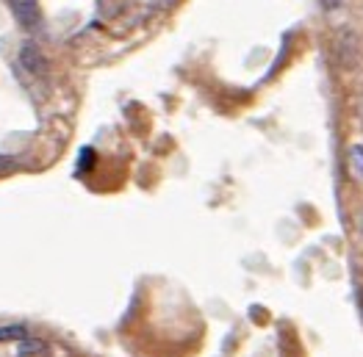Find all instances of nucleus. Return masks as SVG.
Returning <instances> with one entry per match:
<instances>
[{"mask_svg": "<svg viewBox=\"0 0 363 357\" xmlns=\"http://www.w3.org/2000/svg\"><path fill=\"white\" fill-rule=\"evenodd\" d=\"M20 64L28 69L30 75H39V78H45V72H48L45 56H42L33 45H26V47H23V53H20Z\"/></svg>", "mask_w": 363, "mask_h": 357, "instance_id": "f03ea898", "label": "nucleus"}, {"mask_svg": "<svg viewBox=\"0 0 363 357\" xmlns=\"http://www.w3.org/2000/svg\"><path fill=\"white\" fill-rule=\"evenodd\" d=\"M23 338H28V327H23V324L0 327V344H3V341H23Z\"/></svg>", "mask_w": 363, "mask_h": 357, "instance_id": "423d86ee", "label": "nucleus"}, {"mask_svg": "<svg viewBox=\"0 0 363 357\" xmlns=\"http://www.w3.org/2000/svg\"><path fill=\"white\" fill-rule=\"evenodd\" d=\"M50 346L45 341H33V338H23L17 341V357H36V355H48Z\"/></svg>", "mask_w": 363, "mask_h": 357, "instance_id": "7ed1b4c3", "label": "nucleus"}, {"mask_svg": "<svg viewBox=\"0 0 363 357\" xmlns=\"http://www.w3.org/2000/svg\"><path fill=\"white\" fill-rule=\"evenodd\" d=\"M152 6L155 8H169V6H175V0H152Z\"/></svg>", "mask_w": 363, "mask_h": 357, "instance_id": "6e6552de", "label": "nucleus"}, {"mask_svg": "<svg viewBox=\"0 0 363 357\" xmlns=\"http://www.w3.org/2000/svg\"><path fill=\"white\" fill-rule=\"evenodd\" d=\"M122 6H125V0H97V17L111 20V17L120 14Z\"/></svg>", "mask_w": 363, "mask_h": 357, "instance_id": "39448f33", "label": "nucleus"}, {"mask_svg": "<svg viewBox=\"0 0 363 357\" xmlns=\"http://www.w3.org/2000/svg\"><path fill=\"white\" fill-rule=\"evenodd\" d=\"M350 172L358 183H363V144L350 147Z\"/></svg>", "mask_w": 363, "mask_h": 357, "instance_id": "20e7f679", "label": "nucleus"}, {"mask_svg": "<svg viewBox=\"0 0 363 357\" xmlns=\"http://www.w3.org/2000/svg\"><path fill=\"white\" fill-rule=\"evenodd\" d=\"M322 6H325L328 11H335V8L341 6V0H322Z\"/></svg>", "mask_w": 363, "mask_h": 357, "instance_id": "0eeeda50", "label": "nucleus"}, {"mask_svg": "<svg viewBox=\"0 0 363 357\" xmlns=\"http://www.w3.org/2000/svg\"><path fill=\"white\" fill-rule=\"evenodd\" d=\"M11 6V14L17 17V23L26 30H33L42 20V11H39V3L36 0H9Z\"/></svg>", "mask_w": 363, "mask_h": 357, "instance_id": "f257e3e1", "label": "nucleus"}]
</instances>
